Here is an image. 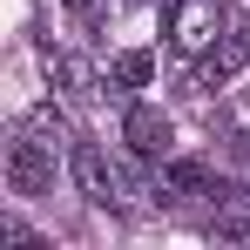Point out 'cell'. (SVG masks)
Returning <instances> with one entry per match:
<instances>
[{"instance_id":"5b68a950","label":"cell","mask_w":250,"mask_h":250,"mask_svg":"<svg viewBox=\"0 0 250 250\" xmlns=\"http://www.w3.org/2000/svg\"><path fill=\"white\" fill-rule=\"evenodd\" d=\"M122 142H128V156L163 163V156H169V115L149 108V102H128V108H122Z\"/></svg>"},{"instance_id":"ba28073f","label":"cell","mask_w":250,"mask_h":250,"mask_svg":"<svg viewBox=\"0 0 250 250\" xmlns=\"http://www.w3.org/2000/svg\"><path fill=\"white\" fill-rule=\"evenodd\" d=\"M47 82L61 88V95H68V102H95V95H102V75H95V68H88V61H75V54H54V47H47Z\"/></svg>"},{"instance_id":"52a82bcc","label":"cell","mask_w":250,"mask_h":250,"mask_svg":"<svg viewBox=\"0 0 250 250\" xmlns=\"http://www.w3.org/2000/svg\"><path fill=\"white\" fill-rule=\"evenodd\" d=\"M149 75H156V54H149V47H122V54L102 68V82H108V95H115L122 108H128L135 88H149Z\"/></svg>"},{"instance_id":"277c9868","label":"cell","mask_w":250,"mask_h":250,"mask_svg":"<svg viewBox=\"0 0 250 250\" xmlns=\"http://www.w3.org/2000/svg\"><path fill=\"white\" fill-rule=\"evenodd\" d=\"M68 169H75V183H82V196L88 203H122V169L108 163V149H95V142H75L68 149Z\"/></svg>"},{"instance_id":"6da1fadb","label":"cell","mask_w":250,"mask_h":250,"mask_svg":"<svg viewBox=\"0 0 250 250\" xmlns=\"http://www.w3.org/2000/svg\"><path fill=\"white\" fill-rule=\"evenodd\" d=\"M223 27H230V14L216 0H176V14H169V41H176V54H189V61H203L209 47L223 41Z\"/></svg>"},{"instance_id":"7a4b0ae2","label":"cell","mask_w":250,"mask_h":250,"mask_svg":"<svg viewBox=\"0 0 250 250\" xmlns=\"http://www.w3.org/2000/svg\"><path fill=\"white\" fill-rule=\"evenodd\" d=\"M7 189L14 196H41V189H54V149H47L41 135H14L7 142Z\"/></svg>"},{"instance_id":"8992f818","label":"cell","mask_w":250,"mask_h":250,"mask_svg":"<svg viewBox=\"0 0 250 250\" xmlns=\"http://www.w3.org/2000/svg\"><path fill=\"white\" fill-rule=\"evenodd\" d=\"M156 189H163V196H223V183H216L209 163H196V156H163Z\"/></svg>"},{"instance_id":"8fae6325","label":"cell","mask_w":250,"mask_h":250,"mask_svg":"<svg viewBox=\"0 0 250 250\" xmlns=\"http://www.w3.org/2000/svg\"><path fill=\"white\" fill-rule=\"evenodd\" d=\"M68 7H75V14H88V7H95V0H68Z\"/></svg>"},{"instance_id":"9c48e42d","label":"cell","mask_w":250,"mask_h":250,"mask_svg":"<svg viewBox=\"0 0 250 250\" xmlns=\"http://www.w3.org/2000/svg\"><path fill=\"white\" fill-rule=\"evenodd\" d=\"M21 128H27V135H41V142H47V149H54V156L68 149V115H61L54 102H34V108L21 115Z\"/></svg>"},{"instance_id":"30bf717a","label":"cell","mask_w":250,"mask_h":250,"mask_svg":"<svg viewBox=\"0 0 250 250\" xmlns=\"http://www.w3.org/2000/svg\"><path fill=\"white\" fill-rule=\"evenodd\" d=\"M237 149H244V163H250V128H244V135H237Z\"/></svg>"},{"instance_id":"3957f363","label":"cell","mask_w":250,"mask_h":250,"mask_svg":"<svg viewBox=\"0 0 250 250\" xmlns=\"http://www.w3.org/2000/svg\"><path fill=\"white\" fill-rule=\"evenodd\" d=\"M237 68H250V14H230V27H223V41L209 47L203 61H196V88H223Z\"/></svg>"}]
</instances>
